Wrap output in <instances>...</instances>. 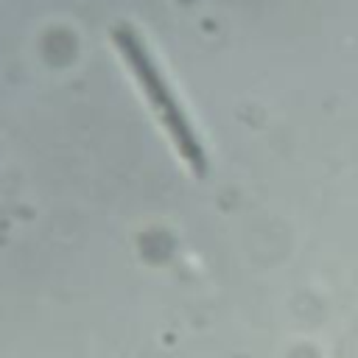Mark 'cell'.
Here are the masks:
<instances>
[{
  "instance_id": "obj_1",
  "label": "cell",
  "mask_w": 358,
  "mask_h": 358,
  "mask_svg": "<svg viewBox=\"0 0 358 358\" xmlns=\"http://www.w3.org/2000/svg\"><path fill=\"white\" fill-rule=\"evenodd\" d=\"M112 42L117 45V50L123 53L126 64L131 67V73H134L140 90H143L145 98L151 101V106H154V112H157L162 129H165L168 137L173 140V145H176L179 157L185 159V165H187L196 176H207V154H204V148H201V143H199V137H196V131H193L187 115L182 112L179 101L173 98L168 81L162 78L159 67L154 64V59H151L145 42L140 39V34H137L131 25L117 22V25L112 28Z\"/></svg>"
}]
</instances>
